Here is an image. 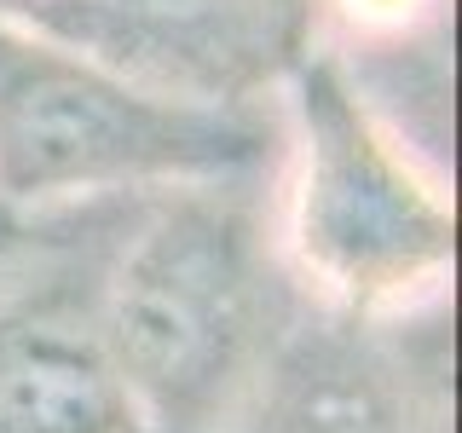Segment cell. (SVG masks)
Wrapping results in <instances>:
<instances>
[{
	"label": "cell",
	"mask_w": 462,
	"mask_h": 433,
	"mask_svg": "<svg viewBox=\"0 0 462 433\" xmlns=\"http://www.w3.org/2000/svg\"><path fill=\"white\" fill-rule=\"evenodd\" d=\"M98 324L144 433H237L295 341V278L254 173L151 191L105 254Z\"/></svg>",
	"instance_id": "obj_1"
},
{
	"label": "cell",
	"mask_w": 462,
	"mask_h": 433,
	"mask_svg": "<svg viewBox=\"0 0 462 433\" xmlns=\"http://www.w3.org/2000/svg\"><path fill=\"white\" fill-rule=\"evenodd\" d=\"M278 115L289 139L278 249L295 289L358 324H404L439 307L457 266L445 173L318 41L283 69Z\"/></svg>",
	"instance_id": "obj_2"
},
{
	"label": "cell",
	"mask_w": 462,
	"mask_h": 433,
	"mask_svg": "<svg viewBox=\"0 0 462 433\" xmlns=\"http://www.w3.org/2000/svg\"><path fill=\"white\" fill-rule=\"evenodd\" d=\"M278 139L266 105H185L0 18V214L237 180Z\"/></svg>",
	"instance_id": "obj_3"
},
{
	"label": "cell",
	"mask_w": 462,
	"mask_h": 433,
	"mask_svg": "<svg viewBox=\"0 0 462 433\" xmlns=\"http://www.w3.org/2000/svg\"><path fill=\"white\" fill-rule=\"evenodd\" d=\"M18 23L185 105H266L307 47L295 0H47Z\"/></svg>",
	"instance_id": "obj_4"
},
{
	"label": "cell",
	"mask_w": 462,
	"mask_h": 433,
	"mask_svg": "<svg viewBox=\"0 0 462 433\" xmlns=\"http://www.w3.org/2000/svg\"><path fill=\"white\" fill-rule=\"evenodd\" d=\"M105 260L12 266L0 237V433H144L98 324Z\"/></svg>",
	"instance_id": "obj_5"
},
{
	"label": "cell",
	"mask_w": 462,
	"mask_h": 433,
	"mask_svg": "<svg viewBox=\"0 0 462 433\" xmlns=\"http://www.w3.org/2000/svg\"><path fill=\"white\" fill-rule=\"evenodd\" d=\"M312 336L295 329L266 393L237 433H451L445 370H416L375 336Z\"/></svg>",
	"instance_id": "obj_6"
},
{
	"label": "cell",
	"mask_w": 462,
	"mask_h": 433,
	"mask_svg": "<svg viewBox=\"0 0 462 433\" xmlns=\"http://www.w3.org/2000/svg\"><path fill=\"white\" fill-rule=\"evenodd\" d=\"M445 6L451 0H300L307 41L329 47L336 58H382L439 47Z\"/></svg>",
	"instance_id": "obj_7"
},
{
	"label": "cell",
	"mask_w": 462,
	"mask_h": 433,
	"mask_svg": "<svg viewBox=\"0 0 462 433\" xmlns=\"http://www.w3.org/2000/svg\"><path fill=\"white\" fill-rule=\"evenodd\" d=\"M47 6V0H0V18H23V12Z\"/></svg>",
	"instance_id": "obj_8"
},
{
	"label": "cell",
	"mask_w": 462,
	"mask_h": 433,
	"mask_svg": "<svg viewBox=\"0 0 462 433\" xmlns=\"http://www.w3.org/2000/svg\"><path fill=\"white\" fill-rule=\"evenodd\" d=\"M295 6H300V0H295ZM300 23H307V18H300Z\"/></svg>",
	"instance_id": "obj_9"
},
{
	"label": "cell",
	"mask_w": 462,
	"mask_h": 433,
	"mask_svg": "<svg viewBox=\"0 0 462 433\" xmlns=\"http://www.w3.org/2000/svg\"><path fill=\"white\" fill-rule=\"evenodd\" d=\"M0 220H6V214H0Z\"/></svg>",
	"instance_id": "obj_10"
},
{
	"label": "cell",
	"mask_w": 462,
	"mask_h": 433,
	"mask_svg": "<svg viewBox=\"0 0 462 433\" xmlns=\"http://www.w3.org/2000/svg\"><path fill=\"white\" fill-rule=\"evenodd\" d=\"M0 237H6V231H0Z\"/></svg>",
	"instance_id": "obj_11"
}]
</instances>
